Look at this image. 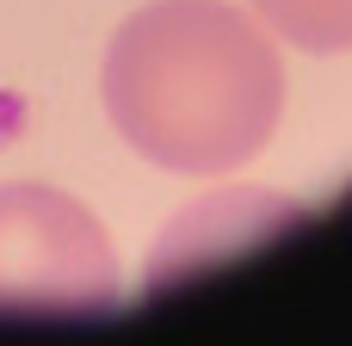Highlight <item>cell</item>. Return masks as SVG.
Here are the masks:
<instances>
[{"label": "cell", "instance_id": "1", "mask_svg": "<svg viewBox=\"0 0 352 346\" xmlns=\"http://www.w3.org/2000/svg\"><path fill=\"white\" fill-rule=\"evenodd\" d=\"M99 93L142 161L217 180L272 142L285 62L272 31L229 0H148L111 31Z\"/></svg>", "mask_w": 352, "mask_h": 346}, {"label": "cell", "instance_id": "2", "mask_svg": "<svg viewBox=\"0 0 352 346\" xmlns=\"http://www.w3.org/2000/svg\"><path fill=\"white\" fill-rule=\"evenodd\" d=\"M99 217L56 186H0V316H99L118 303Z\"/></svg>", "mask_w": 352, "mask_h": 346}, {"label": "cell", "instance_id": "3", "mask_svg": "<svg viewBox=\"0 0 352 346\" xmlns=\"http://www.w3.org/2000/svg\"><path fill=\"white\" fill-rule=\"evenodd\" d=\"M229 223H297V204L285 198H260V192H223V198H204L192 204L148 254V285H173L179 272L192 266H210V254H229Z\"/></svg>", "mask_w": 352, "mask_h": 346}, {"label": "cell", "instance_id": "4", "mask_svg": "<svg viewBox=\"0 0 352 346\" xmlns=\"http://www.w3.org/2000/svg\"><path fill=\"white\" fill-rule=\"evenodd\" d=\"M260 25L291 37L309 56H334L352 50V0H254Z\"/></svg>", "mask_w": 352, "mask_h": 346}]
</instances>
